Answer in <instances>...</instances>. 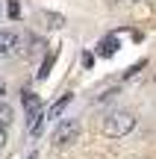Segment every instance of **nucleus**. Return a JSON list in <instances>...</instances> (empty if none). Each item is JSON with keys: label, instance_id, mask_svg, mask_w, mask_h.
<instances>
[{"label": "nucleus", "instance_id": "1", "mask_svg": "<svg viewBox=\"0 0 156 159\" xmlns=\"http://www.w3.org/2000/svg\"><path fill=\"white\" fill-rule=\"evenodd\" d=\"M133 130H136V115L130 112V109H115V112H109L106 121H103V133L109 139H124Z\"/></svg>", "mask_w": 156, "mask_h": 159}, {"label": "nucleus", "instance_id": "2", "mask_svg": "<svg viewBox=\"0 0 156 159\" xmlns=\"http://www.w3.org/2000/svg\"><path fill=\"white\" fill-rule=\"evenodd\" d=\"M77 139H80V121L77 118H65L62 124L56 127V133L50 136V142L56 144V148H68V144H74Z\"/></svg>", "mask_w": 156, "mask_h": 159}, {"label": "nucleus", "instance_id": "3", "mask_svg": "<svg viewBox=\"0 0 156 159\" xmlns=\"http://www.w3.org/2000/svg\"><path fill=\"white\" fill-rule=\"evenodd\" d=\"M21 35L15 30H0V56H12V53L21 50Z\"/></svg>", "mask_w": 156, "mask_h": 159}, {"label": "nucleus", "instance_id": "4", "mask_svg": "<svg viewBox=\"0 0 156 159\" xmlns=\"http://www.w3.org/2000/svg\"><path fill=\"white\" fill-rule=\"evenodd\" d=\"M38 18L44 21V27H47V30H59V27L65 24V18L59 15V12H47V9H41V12H38Z\"/></svg>", "mask_w": 156, "mask_h": 159}, {"label": "nucleus", "instance_id": "5", "mask_svg": "<svg viewBox=\"0 0 156 159\" xmlns=\"http://www.w3.org/2000/svg\"><path fill=\"white\" fill-rule=\"evenodd\" d=\"M68 103H71V94H62V97H59L56 103H53V106H47L44 118H59V115L65 112V106H68Z\"/></svg>", "mask_w": 156, "mask_h": 159}, {"label": "nucleus", "instance_id": "6", "mask_svg": "<svg viewBox=\"0 0 156 159\" xmlns=\"http://www.w3.org/2000/svg\"><path fill=\"white\" fill-rule=\"evenodd\" d=\"M12 121H15V109H12L6 100H0V130H6Z\"/></svg>", "mask_w": 156, "mask_h": 159}, {"label": "nucleus", "instance_id": "7", "mask_svg": "<svg viewBox=\"0 0 156 159\" xmlns=\"http://www.w3.org/2000/svg\"><path fill=\"white\" fill-rule=\"evenodd\" d=\"M21 100H24V112H35V109H41V100L35 97V91H24L21 94Z\"/></svg>", "mask_w": 156, "mask_h": 159}, {"label": "nucleus", "instance_id": "8", "mask_svg": "<svg viewBox=\"0 0 156 159\" xmlns=\"http://www.w3.org/2000/svg\"><path fill=\"white\" fill-rule=\"evenodd\" d=\"M118 47H121V41H118L115 35H109V39H103V41H100V50H97V53H100V56H112Z\"/></svg>", "mask_w": 156, "mask_h": 159}, {"label": "nucleus", "instance_id": "9", "mask_svg": "<svg viewBox=\"0 0 156 159\" xmlns=\"http://www.w3.org/2000/svg\"><path fill=\"white\" fill-rule=\"evenodd\" d=\"M53 59H56V53H50V56L44 59V65H41V71H38V80H47V74H50V68H53Z\"/></svg>", "mask_w": 156, "mask_h": 159}, {"label": "nucleus", "instance_id": "10", "mask_svg": "<svg viewBox=\"0 0 156 159\" xmlns=\"http://www.w3.org/2000/svg\"><path fill=\"white\" fill-rule=\"evenodd\" d=\"M115 94H118V89H106V91H103V94H100V97H97L94 103H109V100H112Z\"/></svg>", "mask_w": 156, "mask_h": 159}, {"label": "nucleus", "instance_id": "11", "mask_svg": "<svg viewBox=\"0 0 156 159\" xmlns=\"http://www.w3.org/2000/svg\"><path fill=\"white\" fill-rule=\"evenodd\" d=\"M9 15H12V18H18V15H21V9H18V3H15V0H9Z\"/></svg>", "mask_w": 156, "mask_h": 159}, {"label": "nucleus", "instance_id": "12", "mask_svg": "<svg viewBox=\"0 0 156 159\" xmlns=\"http://www.w3.org/2000/svg\"><path fill=\"white\" fill-rule=\"evenodd\" d=\"M3 144H6V130H0V150H3Z\"/></svg>", "mask_w": 156, "mask_h": 159}, {"label": "nucleus", "instance_id": "13", "mask_svg": "<svg viewBox=\"0 0 156 159\" xmlns=\"http://www.w3.org/2000/svg\"><path fill=\"white\" fill-rule=\"evenodd\" d=\"M3 94H6V83L0 80V100H3Z\"/></svg>", "mask_w": 156, "mask_h": 159}, {"label": "nucleus", "instance_id": "14", "mask_svg": "<svg viewBox=\"0 0 156 159\" xmlns=\"http://www.w3.org/2000/svg\"><path fill=\"white\" fill-rule=\"evenodd\" d=\"M27 159H38V153H29V156H27Z\"/></svg>", "mask_w": 156, "mask_h": 159}]
</instances>
